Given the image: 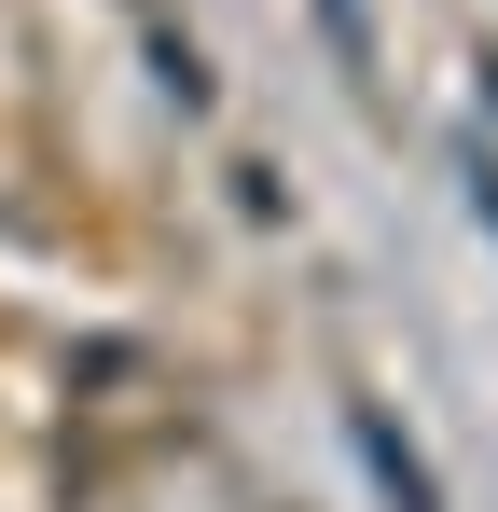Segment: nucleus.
<instances>
[{
  "mask_svg": "<svg viewBox=\"0 0 498 512\" xmlns=\"http://www.w3.org/2000/svg\"><path fill=\"white\" fill-rule=\"evenodd\" d=\"M319 14H332V42H346V56H360V0H319Z\"/></svg>",
  "mask_w": 498,
  "mask_h": 512,
  "instance_id": "obj_2",
  "label": "nucleus"
},
{
  "mask_svg": "<svg viewBox=\"0 0 498 512\" xmlns=\"http://www.w3.org/2000/svg\"><path fill=\"white\" fill-rule=\"evenodd\" d=\"M360 457H374V485H388L402 512H429V471H415L402 443H388V416H374V402H360Z\"/></svg>",
  "mask_w": 498,
  "mask_h": 512,
  "instance_id": "obj_1",
  "label": "nucleus"
}]
</instances>
